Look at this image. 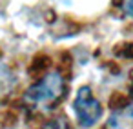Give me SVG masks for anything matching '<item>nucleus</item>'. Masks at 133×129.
Masks as SVG:
<instances>
[{
	"mask_svg": "<svg viewBox=\"0 0 133 129\" xmlns=\"http://www.w3.org/2000/svg\"><path fill=\"white\" fill-rule=\"evenodd\" d=\"M66 95V84L64 76L60 71L48 73L40 80H37L28 91H26V100L31 104H53L60 100Z\"/></svg>",
	"mask_w": 133,
	"mask_h": 129,
	"instance_id": "1",
	"label": "nucleus"
},
{
	"mask_svg": "<svg viewBox=\"0 0 133 129\" xmlns=\"http://www.w3.org/2000/svg\"><path fill=\"white\" fill-rule=\"evenodd\" d=\"M122 9H124L126 17L133 18V0H122Z\"/></svg>",
	"mask_w": 133,
	"mask_h": 129,
	"instance_id": "8",
	"label": "nucleus"
},
{
	"mask_svg": "<svg viewBox=\"0 0 133 129\" xmlns=\"http://www.w3.org/2000/svg\"><path fill=\"white\" fill-rule=\"evenodd\" d=\"M117 53H118L120 56H124V58H133V44H126V46L118 47Z\"/></svg>",
	"mask_w": 133,
	"mask_h": 129,
	"instance_id": "7",
	"label": "nucleus"
},
{
	"mask_svg": "<svg viewBox=\"0 0 133 129\" xmlns=\"http://www.w3.org/2000/svg\"><path fill=\"white\" fill-rule=\"evenodd\" d=\"M49 64H51L49 56H46V55H37V56L33 58V62L29 64L28 71H29L31 75H42V73L48 69Z\"/></svg>",
	"mask_w": 133,
	"mask_h": 129,
	"instance_id": "4",
	"label": "nucleus"
},
{
	"mask_svg": "<svg viewBox=\"0 0 133 129\" xmlns=\"http://www.w3.org/2000/svg\"><path fill=\"white\" fill-rule=\"evenodd\" d=\"M71 62H73L71 55H69V53H62V56H60V64H58V67H60V73H66V75H69V73H71Z\"/></svg>",
	"mask_w": 133,
	"mask_h": 129,
	"instance_id": "6",
	"label": "nucleus"
},
{
	"mask_svg": "<svg viewBox=\"0 0 133 129\" xmlns=\"http://www.w3.org/2000/svg\"><path fill=\"white\" fill-rule=\"evenodd\" d=\"M109 105H111L113 109H124V107L128 105V96L122 95V93H115V95H111V98H109Z\"/></svg>",
	"mask_w": 133,
	"mask_h": 129,
	"instance_id": "5",
	"label": "nucleus"
},
{
	"mask_svg": "<svg viewBox=\"0 0 133 129\" xmlns=\"http://www.w3.org/2000/svg\"><path fill=\"white\" fill-rule=\"evenodd\" d=\"M73 113L82 127H93L102 116V105L89 87H80L73 100Z\"/></svg>",
	"mask_w": 133,
	"mask_h": 129,
	"instance_id": "2",
	"label": "nucleus"
},
{
	"mask_svg": "<svg viewBox=\"0 0 133 129\" xmlns=\"http://www.w3.org/2000/svg\"><path fill=\"white\" fill-rule=\"evenodd\" d=\"M17 84V78H15V73L9 69L8 64H4L0 60V96L8 95Z\"/></svg>",
	"mask_w": 133,
	"mask_h": 129,
	"instance_id": "3",
	"label": "nucleus"
}]
</instances>
